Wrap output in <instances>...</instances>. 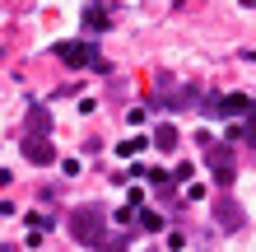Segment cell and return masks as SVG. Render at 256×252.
I'll list each match as a JSON object with an SVG mask.
<instances>
[{"label": "cell", "instance_id": "cell-8", "mask_svg": "<svg viewBox=\"0 0 256 252\" xmlns=\"http://www.w3.org/2000/svg\"><path fill=\"white\" fill-rule=\"evenodd\" d=\"M154 145H158L163 154H168V150H177V126H168V122H163V126L154 131Z\"/></svg>", "mask_w": 256, "mask_h": 252}, {"label": "cell", "instance_id": "cell-2", "mask_svg": "<svg viewBox=\"0 0 256 252\" xmlns=\"http://www.w3.org/2000/svg\"><path fill=\"white\" fill-rule=\"evenodd\" d=\"M52 56L61 66H70V70H80V66H98L102 70V56H98L94 42H52Z\"/></svg>", "mask_w": 256, "mask_h": 252}, {"label": "cell", "instance_id": "cell-11", "mask_svg": "<svg viewBox=\"0 0 256 252\" xmlns=\"http://www.w3.org/2000/svg\"><path fill=\"white\" fill-rule=\"evenodd\" d=\"M140 229H163V215L158 210H140Z\"/></svg>", "mask_w": 256, "mask_h": 252}, {"label": "cell", "instance_id": "cell-5", "mask_svg": "<svg viewBox=\"0 0 256 252\" xmlns=\"http://www.w3.org/2000/svg\"><path fill=\"white\" fill-rule=\"evenodd\" d=\"M214 219H219V229H242V210H238V201H228V196L214 201Z\"/></svg>", "mask_w": 256, "mask_h": 252}, {"label": "cell", "instance_id": "cell-3", "mask_svg": "<svg viewBox=\"0 0 256 252\" xmlns=\"http://www.w3.org/2000/svg\"><path fill=\"white\" fill-rule=\"evenodd\" d=\"M210 173H214L219 187L233 182V150H228V145H210Z\"/></svg>", "mask_w": 256, "mask_h": 252}, {"label": "cell", "instance_id": "cell-10", "mask_svg": "<svg viewBox=\"0 0 256 252\" xmlns=\"http://www.w3.org/2000/svg\"><path fill=\"white\" fill-rule=\"evenodd\" d=\"M126 247H130V233H108L98 252H126Z\"/></svg>", "mask_w": 256, "mask_h": 252}, {"label": "cell", "instance_id": "cell-13", "mask_svg": "<svg viewBox=\"0 0 256 252\" xmlns=\"http://www.w3.org/2000/svg\"><path fill=\"white\" fill-rule=\"evenodd\" d=\"M172 182H191V164H177L172 168Z\"/></svg>", "mask_w": 256, "mask_h": 252}, {"label": "cell", "instance_id": "cell-4", "mask_svg": "<svg viewBox=\"0 0 256 252\" xmlns=\"http://www.w3.org/2000/svg\"><path fill=\"white\" fill-rule=\"evenodd\" d=\"M19 150H24V159H28V164H52V136H24V145H19Z\"/></svg>", "mask_w": 256, "mask_h": 252}, {"label": "cell", "instance_id": "cell-7", "mask_svg": "<svg viewBox=\"0 0 256 252\" xmlns=\"http://www.w3.org/2000/svg\"><path fill=\"white\" fill-rule=\"evenodd\" d=\"M228 136H233V140H247V145H256V108L242 117V126H233V131H228Z\"/></svg>", "mask_w": 256, "mask_h": 252}, {"label": "cell", "instance_id": "cell-6", "mask_svg": "<svg viewBox=\"0 0 256 252\" xmlns=\"http://www.w3.org/2000/svg\"><path fill=\"white\" fill-rule=\"evenodd\" d=\"M112 19H108V5H84V28H94V33H102Z\"/></svg>", "mask_w": 256, "mask_h": 252}, {"label": "cell", "instance_id": "cell-12", "mask_svg": "<svg viewBox=\"0 0 256 252\" xmlns=\"http://www.w3.org/2000/svg\"><path fill=\"white\" fill-rule=\"evenodd\" d=\"M140 150H144V140H140V136H135V140H122V154H140Z\"/></svg>", "mask_w": 256, "mask_h": 252}, {"label": "cell", "instance_id": "cell-9", "mask_svg": "<svg viewBox=\"0 0 256 252\" xmlns=\"http://www.w3.org/2000/svg\"><path fill=\"white\" fill-rule=\"evenodd\" d=\"M28 136H47V108H33V112H28Z\"/></svg>", "mask_w": 256, "mask_h": 252}, {"label": "cell", "instance_id": "cell-1", "mask_svg": "<svg viewBox=\"0 0 256 252\" xmlns=\"http://www.w3.org/2000/svg\"><path fill=\"white\" fill-rule=\"evenodd\" d=\"M70 233H74V243H84V247H102V238H108V215H102V205H80V210L70 215Z\"/></svg>", "mask_w": 256, "mask_h": 252}]
</instances>
